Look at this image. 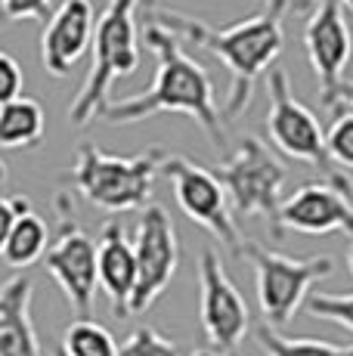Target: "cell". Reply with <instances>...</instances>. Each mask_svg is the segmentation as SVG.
Masks as SVG:
<instances>
[{
	"label": "cell",
	"mask_w": 353,
	"mask_h": 356,
	"mask_svg": "<svg viewBox=\"0 0 353 356\" xmlns=\"http://www.w3.org/2000/svg\"><path fill=\"white\" fill-rule=\"evenodd\" d=\"M0 13H3L6 22L44 19L53 13V0H0Z\"/></svg>",
	"instance_id": "obj_25"
},
{
	"label": "cell",
	"mask_w": 353,
	"mask_h": 356,
	"mask_svg": "<svg viewBox=\"0 0 353 356\" xmlns=\"http://www.w3.org/2000/svg\"><path fill=\"white\" fill-rule=\"evenodd\" d=\"M47 248H50V229H47V220L40 214H35L31 208H25L22 214L16 217L10 229V238L3 245V257L6 266L13 270H25V266H35L38 260H44Z\"/></svg>",
	"instance_id": "obj_17"
},
{
	"label": "cell",
	"mask_w": 353,
	"mask_h": 356,
	"mask_svg": "<svg viewBox=\"0 0 353 356\" xmlns=\"http://www.w3.org/2000/svg\"><path fill=\"white\" fill-rule=\"evenodd\" d=\"M158 174L167 177L174 186V198L180 211L195 223V227L208 229L220 245L233 251V257L242 254V238L239 227H236V214L223 183L208 170L205 164L186 159V155H165L158 164Z\"/></svg>",
	"instance_id": "obj_9"
},
{
	"label": "cell",
	"mask_w": 353,
	"mask_h": 356,
	"mask_svg": "<svg viewBox=\"0 0 353 356\" xmlns=\"http://www.w3.org/2000/svg\"><path fill=\"white\" fill-rule=\"evenodd\" d=\"M192 356H229V353H220V350H211V347H205V350H195Z\"/></svg>",
	"instance_id": "obj_29"
},
{
	"label": "cell",
	"mask_w": 353,
	"mask_h": 356,
	"mask_svg": "<svg viewBox=\"0 0 353 356\" xmlns=\"http://www.w3.org/2000/svg\"><path fill=\"white\" fill-rule=\"evenodd\" d=\"M347 266H350V276H353V245H350V251H347Z\"/></svg>",
	"instance_id": "obj_31"
},
{
	"label": "cell",
	"mask_w": 353,
	"mask_h": 356,
	"mask_svg": "<svg viewBox=\"0 0 353 356\" xmlns=\"http://www.w3.org/2000/svg\"><path fill=\"white\" fill-rule=\"evenodd\" d=\"M257 344L267 356H353V344H331L322 338H288L273 325H257Z\"/></svg>",
	"instance_id": "obj_19"
},
{
	"label": "cell",
	"mask_w": 353,
	"mask_h": 356,
	"mask_svg": "<svg viewBox=\"0 0 353 356\" xmlns=\"http://www.w3.org/2000/svg\"><path fill=\"white\" fill-rule=\"evenodd\" d=\"M242 260L254 266V289L257 304L267 319V325L282 328L297 316L304 300L310 298V289L335 273V260L329 254L313 257H291L282 251L261 248L257 242L242 245Z\"/></svg>",
	"instance_id": "obj_6"
},
{
	"label": "cell",
	"mask_w": 353,
	"mask_h": 356,
	"mask_svg": "<svg viewBox=\"0 0 353 356\" xmlns=\"http://www.w3.org/2000/svg\"><path fill=\"white\" fill-rule=\"evenodd\" d=\"M50 356H65V353H63V347H56V350H53Z\"/></svg>",
	"instance_id": "obj_33"
},
{
	"label": "cell",
	"mask_w": 353,
	"mask_h": 356,
	"mask_svg": "<svg viewBox=\"0 0 353 356\" xmlns=\"http://www.w3.org/2000/svg\"><path fill=\"white\" fill-rule=\"evenodd\" d=\"M267 136L282 155L295 161H304L322 174V180L331 183H350L344 170L335 168V161L325 152V130L319 118L291 93V78L285 68H270L267 72Z\"/></svg>",
	"instance_id": "obj_7"
},
{
	"label": "cell",
	"mask_w": 353,
	"mask_h": 356,
	"mask_svg": "<svg viewBox=\"0 0 353 356\" xmlns=\"http://www.w3.org/2000/svg\"><path fill=\"white\" fill-rule=\"evenodd\" d=\"M31 279L25 273L0 285V356H44L31 319Z\"/></svg>",
	"instance_id": "obj_16"
},
{
	"label": "cell",
	"mask_w": 353,
	"mask_h": 356,
	"mask_svg": "<svg viewBox=\"0 0 353 356\" xmlns=\"http://www.w3.org/2000/svg\"><path fill=\"white\" fill-rule=\"evenodd\" d=\"M133 257H137V285L131 294L127 313L140 316L146 313L171 285L176 266H180V242H176V227L161 204L149 202L137 217V232H133Z\"/></svg>",
	"instance_id": "obj_10"
},
{
	"label": "cell",
	"mask_w": 353,
	"mask_h": 356,
	"mask_svg": "<svg viewBox=\"0 0 353 356\" xmlns=\"http://www.w3.org/2000/svg\"><path fill=\"white\" fill-rule=\"evenodd\" d=\"M118 356H183V350L158 328L140 325L127 334L124 344H118Z\"/></svg>",
	"instance_id": "obj_21"
},
{
	"label": "cell",
	"mask_w": 353,
	"mask_h": 356,
	"mask_svg": "<svg viewBox=\"0 0 353 356\" xmlns=\"http://www.w3.org/2000/svg\"><path fill=\"white\" fill-rule=\"evenodd\" d=\"M93 25L97 13L90 0H63V6L50 13L40 34V63L47 74L65 78L87 56L93 44Z\"/></svg>",
	"instance_id": "obj_14"
},
{
	"label": "cell",
	"mask_w": 353,
	"mask_h": 356,
	"mask_svg": "<svg viewBox=\"0 0 353 356\" xmlns=\"http://www.w3.org/2000/svg\"><path fill=\"white\" fill-rule=\"evenodd\" d=\"M316 3H319V0H295V10L307 13V10H316Z\"/></svg>",
	"instance_id": "obj_28"
},
{
	"label": "cell",
	"mask_w": 353,
	"mask_h": 356,
	"mask_svg": "<svg viewBox=\"0 0 353 356\" xmlns=\"http://www.w3.org/2000/svg\"><path fill=\"white\" fill-rule=\"evenodd\" d=\"M344 108H350V112H353V81H350V84H344V93H341V112H344ZM341 112H338V115H341Z\"/></svg>",
	"instance_id": "obj_27"
},
{
	"label": "cell",
	"mask_w": 353,
	"mask_h": 356,
	"mask_svg": "<svg viewBox=\"0 0 353 356\" xmlns=\"http://www.w3.org/2000/svg\"><path fill=\"white\" fill-rule=\"evenodd\" d=\"M199 323L208 347L220 353L236 350L251 325L245 298L227 276L214 248H202L199 254Z\"/></svg>",
	"instance_id": "obj_12"
},
{
	"label": "cell",
	"mask_w": 353,
	"mask_h": 356,
	"mask_svg": "<svg viewBox=\"0 0 353 356\" xmlns=\"http://www.w3.org/2000/svg\"><path fill=\"white\" fill-rule=\"evenodd\" d=\"M6 183V164H3V159H0V186Z\"/></svg>",
	"instance_id": "obj_30"
},
{
	"label": "cell",
	"mask_w": 353,
	"mask_h": 356,
	"mask_svg": "<svg viewBox=\"0 0 353 356\" xmlns=\"http://www.w3.org/2000/svg\"><path fill=\"white\" fill-rule=\"evenodd\" d=\"M304 307H307L310 316L325 319V323H335V325L353 332V294H322V291H316L304 300Z\"/></svg>",
	"instance_id": "obj_22"
},
{
	"label": "cell",
	"mask_w": 353,
	"mask_h": 356,
	"mask_svg": "<svg viewBox=\"0 0 353 356\" xmlns=\"http://www.w3.org/2000/svg\"><path fill=\"white\" fill-rule=\"evenodd\" d=\"M44 106L19 97L0 106V149H28L44 140Z\"/></svg>",
	"instance_id": "obj_18"
},
{
	"label": "cell",
	"mask_w": 353,
	"mask_h": 356,
	"mask_svg": "<svg viewBox=\"0 0 353 356\" xmlns=\"http://www.w3.org/2000/svg\"><path fill=\"white\" fill-rule=\"evenodd\" d=\"M25 208H28V202H25L22 195H16V198L0 195V254H3V245H6V238H10L13 223H16V217L22 214Z\"/></svg>",
	"instance_id": "obj_26"
},
{
	"label": "cell",
	"mask_w": 353,
	"mask_h": 356,
	"mask_svg": "<svg viewBox=\"0 0 353 356\" xmlns=\"http://www.w3.org/2000/svg\"><path fill=\"white\" fill-rule=\"evenodd\" d=\"M97 282L106 291L108 307L118 319H127L131 294L137 285V257H133V242L127 238L124 223L106 220L97 238Z\"/></svg>",
	"instance_id": "obj_15"
},
{
	"label": "cell",
	"mask_w": 353,
	"mask_h": 356,
	"mask_svg": "<svg viewBox=\"0 0 353 356\" xmlns=\"http://www.w3.org/2000/svg\"><path fill=\"white\" fill-rule=\"evenodd\" d=\"M161 161H165L161 149H146V152L124 159V155H108L97 143L84 140L74 149L72 183L87 202L108 214L142 211L152 198Z\"/></svg>",
	"instance_id": "obj_4"
},
{
	"label": "cell",
	"mask_w": 353,
	"mask_h": 356,
	"mask_svg": "<svg viewBox=\"0 0 353 356\" xmlns=\"http://www.w3.org/2000/svg\"><path fill=\"white\" fill-rule=\"evenodd\" d=\"M341 6H347V10L353 13V0H341Z\"/></svg>",
	"instance_id": "obj_32"
},
{
	"label": "cell",
	"mask_w": 353,
	"mask_h": 356,
	"mask_svg": "<svg viewBox=\"0 0 353 356\" xmlns=\"http://www.w3.org/2000/svg\"><path fill=\"white\" fill-rule=\"evenodd\" d=\"M304 50L319 84V102L325 112H341L344 68L353 56V38L344 19L341 0H319L304 25Z\"/></svg>",
	"instance_id": "obj_11"
},
{
	"label": "cell",
	"mask_w": 353,
	"mask_h": 356,
	"mask_svg": "<svg viewBox=\"0 0 353 356\" xmlns=\"http://www.w3.org/2000/svg\"><path fill=\"white\" fill-rule=\"evenodd\" d=\"M53 208L59 214V232L50 238V248L44 254V266L65 294L69 307L78 319H93V304H97V238H90L81 229L74 217V204L65 193L53 198Z\"/></svg>",
	"instance_id": "obj_8"
},
{
	"label": "cell",
	"mask_w": 353,
	"mask_h": 356,
	"mask_svg": "<svg viewBox=\"0 0 353 356\" xmlns=\"http://www.w3.org/2000/svg\"><path fill=\"white\" fill-rule=\"evenodd\" d=\"M63 353L65 356H118L112 332L93 319H74L63 334Z\"/></svg>",
	"instance_id": "obj_20"
},
{
	"label": "cell",
	"mask_w": 353,
	"mask_h": 356,
	"mask_svg": "<svg viewBox=\"0 0 353 356\" xmlns=\"http://www.w3.org/2000/svg\"><path fill=\"white\" fill-rule=\"evenodd\" d=\"M285 13H288V0H267L257 13L248 19L227 25V29H214V25L202 22L195 16H186L171 6L149 3L146 6V22H155L158 29L171 31L176 40L195 44L208 50L223 63L229 72V90L223 102V118H236L251 106L254 97V84L263 72H270L273 63L285 50Z\"/></svg>",
	"instance_id": "obj_1"
},
{
	"label": "cell",
	"mask_w": 353,
	"mask_h": 356,
	"mask_svg": "<svg viewBox=\"0 0 353 356\" xmlns=\"http://www.w3.org/2000/svg\"><path fill=\"white\" fill-rule=\"evenodd\" d=\"M214 177L227 189L233 214L263 217L270 236H282L285 229L279 223V208L288 168L282 159H276L267 143H261L257 136H242L236 152L214 168Z\"/></svg>",
	"instance_id": "obj_5"
},
{
	"label": "cell",
	"mask_w": 353,
	"mask_h": 356,
	"mask_svg": "<svg viewBox=\"0 0 353 356\" xmlns=\"http://www.w3.org/2000/svg\"><path fill=\"white\" fill-rule=\"evenodd\" d=\"M325 152L335 164L353 170V112L335 115L329 134H325Z\"/></svg>",
	"instance_id": "obj_23"
},
{
	"label": "cell",
	"mask_w": 353,
	"mask_h": 356,
	"mask_svg": "<svg viewBox=\"0 0 353 356\" xmlns=\"http://www.w3.org/2000/svg\"><path fill=\"white\" fill-rule=\"evenodd\" d=\"M279 223L301 236L344 232L353 238V183H304L282 202Z\"/></svg>",
	"instance_id": "obj_13"
},
{
	"label": "cell",
	"mask_w": 353,
	"mask_h": 356,
	"mask_svg": "<svg viewBox=\"0 0 353 356\" xmlns=\"http://www.w3.org/2000/svg\"><path fill=\"white\" fill-rule=\"evenodd\" d=\"M142 44L155 53V81L137 97L108 99L99 118H106L108 124H137L161 112H183L211 136L217 149H227L223 115L214 106V81L205 65L183 50V40L155 22H146Z\"/></svg>",
	"instance_id": "obj_2"
},
{
	"label": "cell",
	"mask_w": 353,
	"mask_h": 356,
	"mask_svg": "<svg viewBox=\"0 0 353 356\" xmlns=\"http://www.w3.org/2000/svg\"><path fill=\"white\" fill-rule=\"evenodd\" d=\"M137 3L140 0H108L103 16L93 25V65L84 78L78 97L69 106L74 127H87L108 102L112 84L140 68L137 47Z\"/></svg>",
	"instance_id": "obj_3"
},
{
	"label": "cell",
	"mask_w": 353,
	"mask_h": 356,
	"mask_svg": "<svg viewBox=\"0 0 353 356\" xmlns=\"http://www.w3.org/2000/svg\"><path fill=\"white\" fill-rule=\"evenodd\" d=\"M22 84H25V74L19 59L13 53L0 50V106L22 97Z\"/></svg>",
	"instance_id": "obj_24"
}]
</instances>
